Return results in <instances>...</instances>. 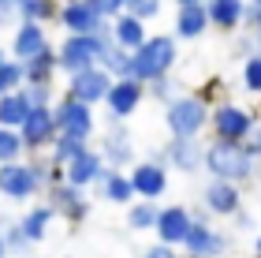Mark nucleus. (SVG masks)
<instances>
[{"label":"nucleus","instance_id":"17","mask_svg":"<svg viewBox=\"0 0 261 258\" xmlns=\"http://www.w3.org/2000/svg\"><path fill=\"white\" fill-rule=\"evenodd\" d=\"M201 138H179V135H172L168 138V146L161 150V157H164V165H168L172 172H183V176H194L201 169Z\"/></svg>","mask_w":261,"mask_h":258},{"label":"nucleus","instance_id":"33","mask_svg":"<svg viewBox=\"0 0 261 258\" xmlns=\"http://www.w3.org/2000/svg\"><path fill=\"white\" fill-rule=\"evenodd\" d=\"M19 157H27V146H22L19 127H4L0 124V165H4V161H19Z\"/></svg>","mask_w":261,"mask_h":258},{"label":"nucleus","instance_id":"16","mask_svg":"<svg viewBox=\"0 0 261 258\" xmlns=\"http://www.w3.org/2000/svg\"><path fill=\"white\" fill-rule=\"evenodd\" d=\"M201 206L209 209L213 217H231L235 209L243 206V183H231V180H213L201 187Z\"/></svg>","mask_w":261,"mask_h":258},{"label":"nucleus","instance_id":"21","mask_svg":"<svg viewBox=\"0 0 261 258\" xmlns=\"http://www.w3.org/2000/svg\"><path fill=\"white\" fill-rule=\"evenodd\" d=\"M209 30L213 27H209V15H205V0L175 8V38L179 41H198V38H205Z\"/></svg>","mask_w":261,"mask_h":258},{"label":"nucleus","instance_id":"28","mask_svg":"<svg viewBox=\"0 0 261 258\" xmlns=\"http://www.w3.org/2000/svg\"><path fill=\"white\" fill-rule=\"evenodd\" d=\"M157 198H130L127 202V228L135 232H153V225H157Z\"/></svg>","mask_w":261,"mask_h":258},{"label":"nucleus","instance_id":"51","mask_svg":"<svg viewBox=\"0 0 261 258\" xmlns=\"http://www.w3.org/2000/svg\"><path fill=\"white\" fill-rule=\"evenodd\" d=\"M257 4H261V0H257Z\"/></svg>","mask_w":261,"mask_h":258},{"label":"nucleus","instance_id":"36","mask_svg":"<svg viewBox=\"0 0 261 258\" xmlns=\"http://www.w3.org/2000/svg\"><path fill=\"white\" fill-rule=\"evenodd\" d=\"M19 86H22V60L8 56V60L0 64V93H8V90H19Z\"/></svg>","mask_w":261,"mask_h":258},{"label":"nucleus","instance_id":"26","mask_svg":"<svg viewBox=\"0 0 261 258\" xmlns=\"http://www.w3.org/2000/svg\"><path fill=\"white\" fill-rule=\"evenodd\" d=\"M97 64L109 72L112 79H123V75H130V53L123 49V45H116L112 38H109V30H105V38H101V53H97Z\"/></svg>","mask_w":261,"mask_h":258},{"label":"nucleus","instance_id":"37","mask_svg":"<svg viewBox=\"0 0 261 258\" xmlns=\"http://www.w3.org/2000/svg\"><path fill=\"white\" fill-rule=\"evenodd\" d=\"M161 4L164 0H123V11H130V15H138V19H157L161 15Z\"/></svg>","mask_w":261,"mask_h":258},{"label":"nucleus","instance_id":"2","mask_svg":"<svg viewBox=\"0 0 261 258\" xmlns=\"http://www.w3.org/2000/svg\"><path fill=\"white\" fill-rule=\"evenodd\" d=\"M201 169L217 180H231V183H246L254 180L257 161L243 150V143H224V138H213L201 150Z\"/></svg>","mask_w":261,"mask_h":258},{"label":"nucleus","instance_id":"24","mask_svg":"<svg viewBox=\"0 0 261 258\" xmlns=\"http://www.w3.org/2000/svg\"><path fill=\"white\" fill-rule=\"evenodd\" d=\"M146 19H138V15H130V11H120L116 19H109V38L116 45H123V49H138L142 41H146Z\"/></svg>","mask_w":261,"mask_h":258},{"label":"nucleus","instance_id":"1","mask_svg":"<svg viewBox=\"0 0 261 258\" xmlns=\"http://www.w3.org/2000/svg\"><path fill=\"white\" fill-rule=\"evenodd\" d=\"M175 64H179V38L175 34H146V41L130 49V79H138V83L175 72Z\"/></svg>","mask_w":261,"mask_h":258},{"label":"nucleus","instance_id":"14","mask_svg":"<svg viewBox=\"0 0 261 258\" xmlns=\"http://www.w3.org/2000/svg\"><path fill=\"white\" fill-rule=\"evenodd\" d=\"M109 86H112V75L105 72L101 64H90V67H82V72L67 75V90L64 93H71V98H79L86 105H101L105 93H109Z\"/></svg>","mask_w":261,"mask_h":258},{"label":"nucleus","instance_id":"18","mask_svg":"<svg viewBox=\"0 0 261 258\" xmlns=\"http://www.w3.org/2000/svg\"><path fill=\"white\" fill-rule=\"evenodd\" d=\"M49 49V34H45V22H34V19H19L15 22V34H11V56L15 60H30L34 53Z\"/></svg>","mask_w":261,"mask_h":258},{"label":"nucleus","instance_id":"19","mask_svg":"<svg viewBox=\"0 0 261 258\" xmlns=\"http://www.w3.org/2000/svg\"><path fill=\"white\" fill-rule=\"evenodd\" d=\"M101 172H105V157H101V150L86 146L82 154H75V157H71L67 165H64V180H67V183H75V187H93Z\"/></svg>","mask_w":261,"mask_h":258},{"label":"nucleus","instance_id":"11","mask_svg":"<svg viewBox=\"0 0 261 258\" xmlns=\"http://www.w3.org/2000/svg\"><path fill=\"white\" fill-rule=\"evenodd\" d=\"M56 22H60L67 34H105L109 30V19L97 15L90 0H60Z\"/></svg>","mask_w":261,"mask_h":258},{"label":"nucleus","instance_id":"23","mask_svg":"<svg viewBox=\"0 0 261 258\" xmlns=\"http://www.w3.org/2000/svg\"><path fill=\"white\" fill-rule=\"evenodd\" d=\"M97 195L105 198V202H112V206H127L130 198H135V187H130V176L127 169H109L105 165V172L97 176Z\"/></svg>","mask_w":261,"mask_h":258},{"label":"nucleus","instance_id":"8","mask_svg":"<svg viewBox=\"0 0 261 258\" xmlns=\"http://www.w3.org/2000/svg\"><path fill=\"white\" fill-rule=\"evenodd\" d=\"M41 195H45V202L53 206V214L64 217V221H71V225H82V221L93 214V206H90V198H86V187H75V183H67V180H53Z\"/></svg>","mask_w":261,"mask_h":258},{"label":"nucleus","instance_id":"12","mask_svg":"<svg viewBox=\"0 0 261 258\" xmlns=\"http://www.w3.org/2000/svg\"><path fill=\"white\" fill-rule=\"evenodd\" d=\"M19 135H22V146H27V154H41V150H49V143L56 138L53 105H30L27 120L19 124Z\"/></svg>","mask_w":261,"mask_h":258},{"label":"nucleus","instance_id":"50","mask_svg":"<svg viewBox=\"0 0 261 258\" xmlns=\"http://www.w3.org/2000/svg\"><path fill=\"white\" fill-rule=\"evenodd\" d=\"M22 258H41V254H22Z\"/></svg>","mask_w":261,"mask_h":258},{"label":"nucleus","instance_id":"25","mask_svg":"<svg viewBox=\"0 0 261 258\" xmlns=\"http://www.w3.org/2000/svg\"><path fill=\"white\" fill-rule=\"evenodd\" d=\"M56 221V214H53V206L49 202H38V206H30L27 214L19 217V228L27 232V240L34 243V247H38V243L49 236V225Z\"/></svg>","mask_w":261,"mask_h":258},{"label":"nucleus","instance_id":"5","mask_svg":"<svg viewBox=\"0 0 261 258\" xmlns=\"http://www.w3.org/2000/svg\"><path fill=\"white\" fill-rule=\"evenodd\" d=\"M53 120H56V131H60V135L82 138V143H90V138L97 135V116H93V105L71 98V93H64V98L53 101Z\"/></svg>","mask_w":261,"mask_h":258},{"label":"nucleus","instance_id":"3","mask_svg":"<svg viewBox=\"0 0 261 258\" xmlns=\"http://www.w3.org/2000/svg\"><path fill=\"white\" fill-rule=\"evenodd\" d=\"M231 247V236L220 228H213V214L205 206L191 209V228H187V236L179 243L183 258H224Z\"/></svg>","mask_w":261,"mask_h":258},{"label":"nucleus","instance_id":"45","mask_svg":"<svg viewBox=\"0 0 261 258\" xmlns=\"http://www.w3.org/2000/svg\"><path fill=\"white\" fill-rule=\"evenodd\" d=\"M254 258H261V232H257V240H254Z\"/></svg>","mask_w":261,"mask_h":258},{"label":"nucleus","instance_id":"30","mask_svg":"<svg viewBox=\"0 0 261 258\" xmlns=\"http://www.w3.org/2000/svg\"><path fill=\"white\" fill-rule=\"evenodd\" d=\"M0 232H4V247H8V258H22L34 251V243L27 240V232L19 228V217L15 221H0Z\"/></svg>","mask_w":261,"mask_h":258},{"label":"nucleus","instance_id":"34","mask_svg":"<svg viewBox=\"0 0 261 258\" xmlns=\"http://www.w3.org/2000/svg\"><path fill=\"white\" fill-rule=\"evenodd\" d=\"M175 93H179V83H175V75L168 72V75H157V79H149V83H146V98L149 101H172L175 98Z\"/></svg>","mask_w":261,"mask_h":258},{"label":"nucleus","instance_id":"13","mask_svg":"<svg viewBox=\"0 0 261 258\" xmlns=\"http://www.w3.org/2000/svg\"><path fill=\"white\" fill-rule=\"evenodd\" d=\"M127 176H130V187H135V198H161L168 191V165L157 157H138L127 169Z\"/></svg>","mask_w":261,"mask_h":258},{"label":"nucleus","instance_id":"22","mask_svg":"<svg viewBox=\"0 0 261 258\" xmlns=\"http://www.w3.org/2000/svg\"><path fill=\"white\" fill-rule=\"evenodd\" d=\"M243 11H246V0H205L209 27L220 30V34L243 30Z\"/></svg>","mask_w":261,"mask_h":258},{"label":"nucleus","instance_id":"35","mask_svg":"<svg viewBox=\"0 0 261 258\" xmlns=\"http://www.w3.org/2000/svg\"><path fill=\"white\" fill-rule=\"evenodd\" d=\"M243 86L261 98V53L243 56Z\"/></svg>","mask_w":261,"mask_h":258},{"label":"nucleus","instance_id":"6","mask_svg":"<svg viewBox=\"0 0 261 258\" xmlns=\"http://www.w3.org/2000/svg\"><path fill=\"white\" fill-rule=\"evenodd\" d=\"M254 124H257V116L246 112L243 105H235V101H217V105H209V131H213V138H224V143H243V138L254 131Z\"/></svg>","mask_w":261,"mask_h":258},{"label":"nucleus","instance_id":"4","mask_svg":"<svg viewBox=\"0 0 261 258\" xmlns=\"http://www.w3.org/2000/svg\"><path fill=\"white\" fill-rule=\"evenodd\" d=\"M164 127L179 138H201L209 127V105L198 93H175L172 101H164Z\"/></svg>","mask_w":261,"mask_h":258},{"label":"nucleus","instance_id":"32","mask_svg":"<svg viewBox=\"0 0 261 258\" xmlns=\"http://www.w3.org/2000/svg\"><path fill=\"white\" fill-rule=\"evenodd\" d=\"M86 146H90V143H82V138H71V135H60V131H56V138L49 143V157L56 161V165H67V161L75 157V154H82Z\"/></svg>","mask_w":261,"mask_h":258},{"label":"nucleus","instance_id":"39","mask_svg":"<svg viewBox=\"0 0 261 258\" xmlns=\"http://www.w3.org/2000/svg\"><path fill=\"white\" fill-rule=\"evenodd\" d=\"M138 258H183V251L172 247V243H164V240H157V243H149Z\"/></svg>","mask_w":261,"mask_h":258},{"label":"nucleus","instance_id":"15","mask_svg":"<svg viewBox=\"0 0 261 258\" xmlns=\"http://www.w3.org/2000/svg\"><path fill=\"white\" fill-rule=\"evenodd\" d=\"M142 101H146V83H138V79H112L109 93H105V109H109V116H120V120H127V116H135L142 109Z\"/></svg>","mask_w":261,"mask_h":258},{"label":"nucleus","instance_id":"47","mask_svg":"<svg viewBox=\"0 0 261 258\" xmlns=\"http://www.w3.org/2000/svg\"><path fill=\"white\" fill-rule=\"evenodd\" d=\"M8 56H11V53H8V49H0V64H4V60H8Z\"/></svg>","mask_w":261,"mask_h":258},{"label":"nucleus","instance_id":"46","mask_svg":"<svg viewBox=\"0 0 261 258\" xmlns=\"http://www.w3.org/2000/svg\"><path fill=\"white\" fill-rule=\"evenodd\" d=\"M0 258H8V247H4V232H0Z\"/></svg>","mask_w":261,"mask_h":258},{"label":"nucleus","instance_id":"7","mask_svg":"<svg viewBox=\"0 0 261 258\" xmlns=\"http://www.w3.org/2000/svg\"><path fill=\"white\" fill-rule=\"evenodd\" d=\"M101 38L105 34H64L60 45H56V72H82V67L97 64L101 53Z\"/></svg>","mask_w":261,"mask_h":258},{"label":"nucleus","instance_id":"40","mask_svg":"<svg viewBox=\"0 0 261 258\" xmlns=\"http://www.w3.org/2000/svg\"><path fill=\"white\" fill-rule=\"evenodd\" d=\"M243 27L250 30L254 38L261 34V4H257V0H246V11H243Z\"/></svg>","mask_w":261,"mask_h":258},{"label":"nucleus","instance_id":"43","mask_svg":"<svg viewBox=\"0 0 261 258\" xmlns=\"http://www.w3.org/2000/svg\"><path fill=\"white\" fill-rule=\"evenodd\" d=\"M243 150H246L254 161H261V124H254V131L243 138Z\"/></svg>","mask_w":261,"mask_h":258},{"label":"nucleus","instance_id":"31","mask_svg":"<svg viewBox=\"0 0 261 258\" xmlns=\"http://www.w3.org/2000/svg\"><path fill=\"white\" fill-rule=\"evenodd\" d=\"M56 8L60 0H19V19H34V22H56Z\"/></svg>","mask_w":261,"mask_h":258},{"label":"nucleus","instance_id":"41","mask_svg":"<svg viewBox=\"0 0 261 258\" xmlns=\"http://www.w3.org/2000/svg\"><path fill=\"white\" fill-rule=\"evenodd\" d=\"M19 22V0H0V27H15Z\"/></svg>","mask_w":261,"mask_h":258},{"label":"nucleus","instance_id":"42","mask_svg":"<svg viewBox=\"0 0 261 258\" xmlns=\"http://www.w3.org/2000/svg\"><path fill=\"white\" fill-rule=\"evenodd\" d=\"M93 4V11H97V15H105V19H116L123 11V0H90Z\"/></svg>","mask_w":261,"mask_h":258},{"label":"nucleus","instance_id":"20","mask_svg":"<svg viewBox=\"0 0 261 258\" xmlns=\"http://www.w3.org/2000/svg\"><path fill=\"white\" fill-rule=\"evenodd\" d=\"M187 228H191V209H187V206H179V202H172V206H161V214H157V225H153L157 240L172 243V247H179V243H183V236H187Z\"/></svg>","mask_w":261,"mask_h":258},{"label":"nucleus","instance_id":"44","mask_svg":"<svg viewBox=\"0 0 261 258\" xmlns=\"http://www.w3.org/2000/svg\"><path fill=\"white\" fill-rule=\"evenodd\" d=\"M250 53H257V38H254L250 30H246L243 38L235 41V56H250Z\"/></svg>","mask_w":261,"mask_h":258},{"label":"nucleus","instance_id":"29","mask_svg":"<svg viewBox=\"0 0 261 258\" xmlns=\"http://www.w3.org/2000/svg\"><path fill=\"white\" fill-rule=\"evenodd\" d=\"M27 112H30V101H27V93H22V86L0 93V124L4 127H19L27 120Z\"/></svg>","mask_w":261,"mask_h":258},{"label":"nucleus","instance_id":"52","mask_svg":"<svg viewBox=\"0 0 261 258\" xmlns=\"http://www.w3.org/2000/svg\"><path fill=\"white\" fill-rule=\"evenodd\" d=\"M250 258H254V254H250Z\"/></svg>","mask_w":261,"mask_h":258},{"label":"nucleus","instance_id":"38","mask_svg":"<svg viewBox=\"0 0 261 258\" xmlns=\"http://www.w3.org/2000/svg\"><path fill=\"white\" fill-rule=\"evenodd\" d=\"M22 93H27V101L30 105H53L56 98H53V83H22Z\"/></svg>","mask_w":261,"mask_h":258},{"label":"nucleus","instance_id":"10","mask_svg":"<svg viewBox=\"0 0 261 258\" xmlns=\"http://www.w3.org/2000/svg\"><path fill=\"white\" fill-rule=\"evenodd\" d=\"M0 195L11 198V202H30V198L41 195V180L34 176L27 157L4 161V165H0Z\"/></svg>","mask_w":261,"mask_h":258},{"label":"nucleus","instance_id":"49","mask_svg":"<svg viewBox=\"0 0 261 258\" xmlns=\"http://www.w3.org/2000/svg\"><path fill=\"white\" fill-rule=\"evenodd\" d=\"M257 53H261V34H257Z\"/></svg>","mask_w":261,"mask_h":258},{"label":"nucleus","instance_id":"27","mask_svg":"<svg viewBox=\"0 0 261 258\" xmlns=\"http://www.w3.org/2000/svg\"><path fill=\"white\" fill-rule=\"evenodd\" d=\"M53 79H56V49L53 45L34 53L30 60H22V83H53Z\"/></svg>","mask_w":261,"mask_h":258},{"label":"nucleus","instance_id":"48","mask_svg":"<svg viewBox=\"0 0 261 258\" xmlns=\"http://www.w3.org/2000/svg\"><path fill=\"white\" fill-rule=\"evenodd\" d=\"M175 4H198V0H175Z\"/></svg>","mask_w":261,"mask_h":258},{"label":"nucleus","instance_id":"9","mask_svg":"<svg viewBox=\"0 0 261 258\" xmlns=\"http://www.w3.org/2000/svg\"><path fill=\"white\" fill-rule=\"evenodd\" d=\"M97 150H101V157H105V165H109V169H130L138 161L130 127H127V120H120V116H109V127H105Z\"/></svg>","mask_w":261,"mask_h":258}]
</instances>
